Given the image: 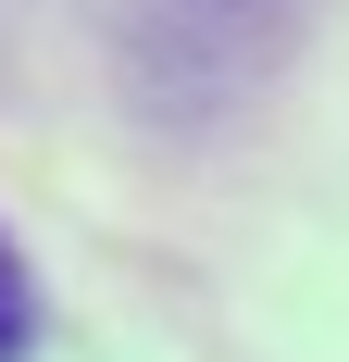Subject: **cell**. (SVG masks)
<instances>
[{"mask_svg": "<svg viewBox=\"0 0 349 362\" xmlns=\"http://www.w3.org/2000/svg\"><path fill=\"white\" fill-rule=\"evenodd\" d=\"M25 337H37V275H25V250L0 238V362L25 350Z\"/></svg>", "mask_w": 349, "mask_h": 362, "instance_id": "6da1fadb", "label": "cell"}]
</instances>
